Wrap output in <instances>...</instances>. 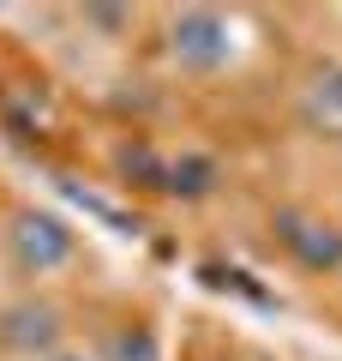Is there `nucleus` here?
<instances>
[{"label":"nucleus","instance_id":"obj_4","mask_svg":"<svg viewBox=\"0 0 342 361\" xmlns=\"http://www.w3.org/2000/svg\"><path fill=\"white\" fill-rule=\"evenodd\" d=\"M54 337H61V313H54V307L25 301V307L6 313V343H18V349H49Z\"/></svg>","mask_w":342,"mask_h":361},{"label":"nucleus","instance_id":"obj_8","mask_svg":"<svg viewBox=\"0 0 342 361\" xmlns=\"http://www.w3.org/2000/svg\"><path fill=\"white\" fill-rule=\"evenodd\" d=\"M90 25H102V30H120V25H127V13H114V6H96V13H90Z\"/></svg>","mask_w":342,"mask_h":361},{"label":"nucleus","instance_id":"obj_1","mask_svg":"<svg viewBox=\"0 0 342 361\" xmlns=\"http://www.w3.org/2000/svg\"><path fill=\"white\" fill-rule=\"evenodd\" d=\"M168 49H175V61L186 66V73H216V66H228V54H234V25H228L222 13H210V6H186V13H175V25H168Z\"/></svg>","mask_w":342,"mask_h":361},{"label":"nucleus","instance_id":"obj_3","mask_svg":"<svg viewBox=\"0 0 342 361\" xmlns=\"http://www.w3.org/2000/svg\"><path fill=\"white\" fill-rule=\"evenodd\" d=\"M270 229H277V241L294 253V265L318 271V277H324V271H342V229L306 217V211H277Z\"/></svg>","mask_w":342,"mask_h":361},{"label":"nucleus","instance_id":"obj_6","mask_svg":"<svg viewBox=\"0 0 342 361\" xmlns=\"http://www.w3.org/2000/svg\"><path fill=\"white\" fill-rule=\"evenodd\" d=\"M163 187L175 199H204L216 187V163L210 157H175V163L163 169Z\"/></svg>","mask_w":342,"mask_h":361},{"label":"nucleus","instance_id":"obj_5","mask_svg":"<svg viewBox=\"0 0 342 361\" xmlns=\"http://www.w3.org/2000/svg\"><path fill=\"white\" fill-rule=\"evenodd\" d=\"M306 121L342 139V66H324V73L306 85Z\"/></svg>","mask_w":342,"mask_h":361},{"label":"nucleus","instance_id":"obj_2","mask_svg":"<svg viewBox=\"0 0 342 361\" xmlns=\"http://www.w3.org/2000/svg\"><path fill=\"white\" fill-rule=\"evenodd\" d=\"M78 241L72 229H66V217H54V211H18L13 223V259L30 271V277H49V271L72 265Z\"/></svg>","mask_w":342,"mask_h":361},{"label":"nucleus","instance_id":"obj_9","mask_svg":"<svg viewBox=\"0 0 342 361\" xmlns=\"http://www.w3.org/2000/svg\"><path fill=\"white\" fill-rule=\"evenodd\" d=\"M54 361H84V355H54Z\"/></svg>","mask_w":342,"mask_h":361},{"label":"nucleus","instance_id":"obj_7","mask_svg":"<svg viewBox=\"0 0 342 361\" xmlns=\"http://www.w3.org/2000/svg\"><path fill=\"white\" fill-rule=\"evenodd\" d=\"M114 361H163V349H156L151 325H132V331H114Z\"/></svg>","mask_w":342,"mask_h":361}]
</instances>
